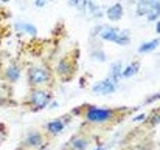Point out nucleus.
<instances>
[{
	"instance_id": "obj_1",
	"label": "nucleus",
	"mask_w": 160,
	"mask_h": 150,
	"mask_svg": "<svg viewBox=\"0 0 160 150\" xmlns=\"http://www.w3.org/2000/svg\"><path fill=\"white\" fill-rule=\"evenodd\" d=\"M27 77H28V84L31 88H45L53 81V71L48 65L38 63L28 68Z\"/></svg>"
},
{
	"instance_id": "obj_2",
	"label": "nucleus",
	"mask_w": 160,
	"mask_h": 150,
	"mask_svg": "<svg viewBox=\"0 0 160 150\" xmlns=\"http://www.w3.org/2000/svg\"><path fill=\"white\" fill-rule=\"evenodd\" d=\"M120 111L113 108H100V107H87L84 111V118L92 124H110L118 118Z\"/></svg>"
},
{
	"instance_id": "obj_3",
	"label": "nucleus",
	"mask_w": 160,
	"mask_h": 150,
	"mask_svg": "<svg viewBox=\"0 0 160 150\" xmlns=\"http://www.w3.org/2000/svg\"><path fill=\"white\" fill-rule=\"evenodd\" d=\"M53 99V93L47 88H31L28 93V105L33 111H39L44 110Z\"/></svg>"
},
{
	"instance_id": "obj_4",
	"label": "nucleus",
	"mask_w": 160,
	"mask_h": 150,
	"mask_svg": "<svg viewBox=\"0 0 160 150\" xmlns=\"http://www.w3.org/2000/svg\"><path fill=\"white\" fill-rule=\"evenodd\" d=\"M45 141H47V136L41 132V130H28L22 139V147L28 150H42V147H45Z\"/></svg>"
},
{
	"instance_id": "obj_5",
	"label": "nucleus",
	"mask_w": 160,
	"mask_h": 150,
	"mask_svg": "<svg viewBox=\"0 0 160 150\" xmlns=\"http://www.w3.org/2000/svg\"><path fill=\"white\" fill-rule=\"evenodd\" d=\"M75 70H76V62L72 60L70 56L62 57V59L58 62V65H56V73H58V76H59L62 81H67V79L70 81L72 76H73V73H75Z\"/></svg>"
},
{
	"instance_id": "obj_6",
	"label": "nucleus",
	"mask_w": 160,
	"mask_h": 150,
	"mask_svg": "<svg viewBox=\"0 0 160 150\" xmlns=\"http://www.w3.org/2000/svg\"><path fill=\"white\" fill-rule=\"evenodd\" d=\"M68 121H70L68 116H67V118H58V119L48 121V122L44 125V132H45V135H47V136H52V138L58 136V135H61V133L65 130Z\"/></svg>"
},
{
	"instance_id": "obj_7",
	"label": "nucleus",
	"mask_w": 160,
	"mask_h": 150,
	"mask_svg": "<svg viewBox=\"0 0 160 150\" xmlns=\"http://www.w3.org/2000/svg\"><path fill=\"white\" fill-rule=\"evenodd\" d=\"M117 88V82L112 81V79H104V81H100L97 82L93 87H92V91L93 93H100V95H110L113 93Z\"/></svg>"
},
{
	"instance_id": "obj_8",
	"label": "nucleus",
	"mask_w": 160,
	"mask_h": 150,
	"mask_svg": "<svg viewBox=\"0 0 160 150\" xmlns=\"http://www.w3.org/2000/svg\"><path fill=\"white\" fill-rule=\"evenodd\" d=\"M89 147V138L86 135H75L70 143H68V149L70 150H87Z\"/></svg>"
},
{
	"instance_id": "obj_9",
	"label": "nucleus",
	"mask_w": 160,
	"mask_h": 150,
	"mask_svg": "<svg viewBox=\"0 0 160 150\" xmlns=\"http://www.w3.org/2000/svg\"><path fill=\"white\" fill-rule=\"evenodd\" d=\"M3 77H5L6 82H9V84H16V82L20 79V67H17V65H14V63L9 65V67L5 70Z\"/></svg>"
},
{
	"instance_id": "obj_10",
	"label": "nucleus",
	"mask_w": 160,
	"mask_h": 150,
	"mask_svg": "<svg viewBox=\"0 0 160 150\" xmlns=\"http://www.w3.org/2000/svg\"><path fill=\"white\" fill-rule=\"evenodd\" d=\"M107 19L112 20V22H118L121 17H123V6L120 3H115L112 6L107 8Z\"/></svg>"
},
{
	"instance_id": "obj_11",
	"label": "nucleus",
	"mask_w": 160,
	"mask_h": 150,
	"mask_svg": "<svg viewBox=\"0 0 160 150\" xmlns=\"http://www.w3.org/2000/svg\"><path fill=\"white\" fill-rule=\"evenodd\" d=\"M159 2H138L137 3V14L138 16H145L148 12H151L152 9L159 8Z\"/></svg>"
},
{
	"instance_id": "obj_12",
	"label": "nucleus",
	"mask_w": 160,
	"mask_h": 150,
	"mask_svg": "<svg viewBox=\"0 0 160 150\" xmlns=\"http://www.w3.org/2000/svg\"><path fill=\"white\" fill-rule=\"evenodd\" d=\"M101 39H104V40H110V42H117V39H118V36H120V31L118 30H115V28H103L101 30Z\"/></svg>"
},
{
	"instance_id": "obj_13",
	"label": "nucleus",
	"mask_w": 160,
	"mask_h": 150,
	"mask_svg": "<svg viewBox=\"0 0 160 150\" xmlns=\"http://www.w3.org/2000/svg\"><path fill=\"white\" fill-rule=\"evenodd\" d=\"M157 47H159V39H154V40H151L148 44L140 45L138 47V53H149V51H152L154 48H157Z\"/></svg>"
},
{
	"instance_id": "obj_14",
	"label": "nucleus",
	"mask_w": 160,
	"mask_h": 150,
	"mask_svg": "<svg viewBox=\"0 0 160 150\" xmlns=\"http://www.w3.org/2000/svg\"><path fill=\"white\" fill-rule=\"evenodd\" d=\"M138 68H140V63H138V62H132V63L123 71V77H131V76H134V74L138 71Z\"/></svg>"
},
{
	"instance_id": "obj_15",
	"label": "nucleus",
	"mask_w": 160,
	"mask_h": 150,
	"mask_svg": "<svg viewBox=\"0 0 160 150\" xmlns=\"http://www.w3.org/2000/svg\"><path fill=\"white\" fill-rule=\"evenodd\" d=\"M17 28L19 30H25L28 34H36V30H34V26L33 25H30V23H20V25H17Z\"/></svg>"
},
{
	"instance_id": "obj_16",
	"label": "nucleus",
	"mask_w": 160,
	"mask_h": 150,
	"mask_svg": "<svg viewBox=\"0 0 160 150\" xmlns=\"http://www.w3.org/2000/svg\"><path fill=\"white\" fill-rule=\"evenodd\" d=\"M149 124H151L152 127H157V125H159V111H156V113H152V115L149 116Z\"/></svg>"
},
{
	"instance_id": "obj_17",
	"label": "nucleus",
	"mask_w": 160,
	"mask_h": 150,
	"mask_svg": "<svg viewBox=\"0 0 160 150\" xmlns=\"http://www.w3.org/2000/svg\"><path fill=\"white\" fill-rule=\"evenodd\" d=\"M6 139V129H5V124H0V144Z\"/></svg>"
},
{
	"instance_id": "obj_18",
	"label": "nucleus",
	"mask_w": 160,
	"mask_h": 150,
	"mask_svg": "<svg viewBox=\"0 0 160 150\" xmlns=\"http://www.w3.org/2000/svg\"><path fill=\"white\" fill-rule=\"evenodd\" d=\"M34 3H36V6H44L47 2H34Z\"/></svg>"
},
{
	"instance_id": "obj_19",
	"label": "nucleus",
	"mask_w": 160,
	"mask_h": 150,
	"mask_svg": "<svg viewBox=\"0 0 160 150\" xmlns=\"http://www.w3.org/2000/svg\"><path fill=\"white\" fill-rule=\"evenodd\" d=\"M14 150H28V149H25V147H22V146H19L17 149H14Z\"/></svg>"
}]
</instances>
